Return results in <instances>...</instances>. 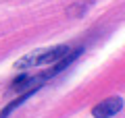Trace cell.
<instances>
[{
	"mask_svg": "<svg viewBox=\"0 0 125 118\" xmlns=\"http://www.w3.org/2000/svg\"><path fill=\"white\" fill-rule=\"evenodd\" d=\"M81 54H83V48H77V50H73V52H69L67 56H65V58H61V60H58L56 64H52L48 70H44V73H40V75H38V77H40V81H42V83H46V79H50V77H54V75H58L61 70H65L69 64H71V62H75L77 58L81 56Z\"/></svg>",
	"mask_w": 125,
	"mask_h": 118,
	"instance_id": "obj_3",
	"label": "cell"
},
{
	"mask_svg": "<svg viewBox=\"0 0 125 118\" xmlns=\"http://www.w3.org/2000/svg\"><path fill=\"white\" fill-rule=\"evenodd\" d=\"M38 89H40V87L27 89V91L23 93V95H19L17 100H13V101H10V104H9V106H6V108H4V110H2V112H0V118H9L10 114H13V112H15V110H17V108H19V106H21V104H25V101L29 100V97H31V95H33V93L38 91Z\"/></svg>",
	"mask_w": 125,
	"mask_h": 118,
	"instance_id": "obj_4",
	"label": "cell"
},
{
	"mask_svg": "<svg viewBox=\"0 0 125 118\" xmlns=\"http://www.w3.org/2000/svg\"><path fill=\"white\" fill-rule=\"evenodd\" d=\"M123 110V97L121 95H113V97H106L102 100L100 104H96L92 108V116L94 118H111L115 114H119Z\"/></svg>",
	"mask_w": 125,
	"mask_h": 118,
	"instance_id": "obj_2",
	"label": "cell"
},
{
	"mask_svg": "<svg viewBox=\"0 0 125 118\" xmlns=\"http://www.w3.org/2000/svg\"><path fill=\"white\" fill-rule=\"evenodd\" d=\"M71 52L67 44H61V46H52V48H42L36 50V52H29L25 56H21L17 62H15V68H33V66H44V64H56L61 58H65L67 54Z\"/></svg>",
	"mask_w": 125,
	"mask_h": 118,
	"instance_id": "obj_1",
	"label": "cell"
}]
</instances>
